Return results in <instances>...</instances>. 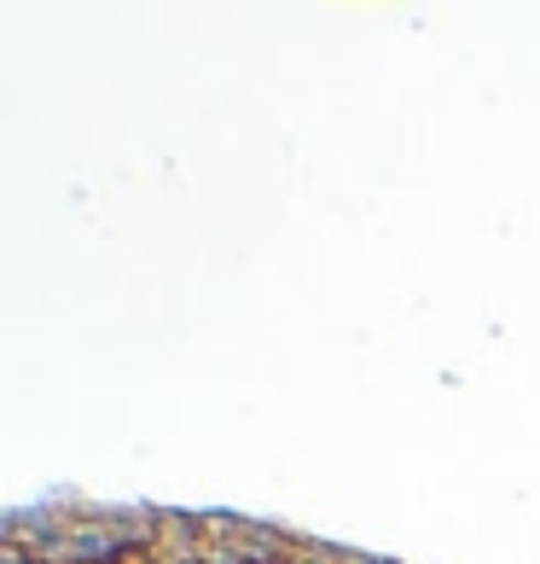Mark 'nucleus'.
Returning a JSON list of instances; mask_svg holds the SVG:
<instances>
[{
  "instance_id": "f03ea898",
  "label": "nucleus",
  "mask_w": 540,
  "mask_h": 564,
  "mask_svg": "<svg viewBox=\"0 0 540 564\" xmlns=\"http://www.w3.org/2000/svg\"><path fill=\"white\" fill-rule=\"evenodd\" d=\"M81 564H111V558H81Z\"/></svg>"
},
{
  "instance_id": "f257e3e1",
  "label": "nucleus",
  "mask_w": 540,
  "mask_h": 564,
  "mask_svg": "<svg viewBox=\"0 0 540 564\" xmlns=\"http://www.w3.org/2000/svg\"><path fill=\"white\" fill-rule=\"evenodd\" d=\"M111 564H152V547H145V541H122L111 553Z\"/></svg>"
}]
</instances>
